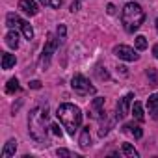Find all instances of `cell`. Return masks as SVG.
<instances>
[{
    "instance_id": "d6986e66",
    "label": "cell",
    "mask_w": 158,
    "mask_h": 158,
    "mask_svg": "<svg viewBox=\"0 0 158 158\" xmlns=\"http://www.w3.org/2000/svg\"><path fill=\"white\" fill-rule=\"evenodd\" d=\"M21 30H23V34H24V37H26L28 41H30V39H34V28L30 26V23H28V21H23Z\"/></svg>"
},
{
    "instance_id": "8fae6325",
    "label": "cell",
    "mask_w": 158,
    "mask_h": 158,
    "mask_svg": "<svg viewBox=\"0 0 158 158\" xmlns=\"http://www.w3.org/2000/svg\"><path fill=\"white\" fill-rule=\"evenodd\" d=\"M6 45L10 48H19V34L11 28L8 34H6Z\"/></svg>"
},
{
    "instance_id": "484cf974",
    "label": "cell",
    "mask_w": 158,
    "mask_h": 158,
    "mask_svg": "<svg viewBox=\"0 0 158 158\" xmlns=\"http://www.w3.org/2000/svg\"><path fill=\"white\" fill-rule=\"evenodd\" d=\"M61 2H63V0H48V6L54 8V10H58V8L61 6Z\"/></svg>"
},
{
    "instance_id": "3957f363",
    "label": "cell",
    "mask_w": 158,
    "mask_h": 158,
    "mask_svg": "<svg viewBox=\"0 0 158 158\" xmlns=\"http://www.w3.org/2000/svg\"><path fill=\"white\" fill-rule=\"evenodd\" d=\"M143 19H145V13H143L141 6L136 4V2H128L121 11V23H123V26L128 34H134L141 26Z\"/></svg>"
},
{
    "instance_id": "f546056e",
    "label": "cell",
    "mask_w": 158,
    "mask_h": 158,
    "mask_svg": "<svg viewBox=\"0 0 158 158\" xmlns=\"http://www.w3.org/2000/svg\"><path fill=\"white\" fill-rule=\"evenodd\" d=\"M106 10H108V13H110V15H114V13H115V6H114V4H108V8H106Z\"/></svg>"
},
{
    "instance_id": "83f0119b",
    "label": "cell",
    "mask_w": 158,
    "mask_h": 158,
    "mask_svg": "<svg viewBox=\"0 0 158 158\" xmlns=\"http://www.w3.org/2000/svg\"><path fill=\"white\" fill-rule=\"evenodd\" d=\"M30 88H32V89H41V82H39V80H32V82H30Z\"/></svg>"
},
{
    "instance_id": "1f68e13d",
    "label": "cell",
    "mask_w": 158,
    "mask_h": 158,
    "mask_svg": "<svg viewBox=\"0 0 158 158\" xmlns=\"http://www.w3.org/2000/svg\"><path fill=\"white\" fill-rule=\"evenodd\" d=\"M156 32H158V19H156Z\"/></svg>"
},
{
    "instance_id": "2e32d148",
    "label": "cell",
    "mask_w": 158,
    "mask_h": 158,
    "mask_svg": "<svg viewBox=\"0 0 158 158\" xmlns=\"http://www.w3.org/2000/svg\"><path fill=\"white\" fill-rule=\"evenodd\" d=\"M17 91H21L19 80H17V78H10V80H8V86H6V93L13 95V93H17Z\"/></svg>"
},
{
    "instance_id": "cb8c5ba5",
    "label": "cell",
    "mask_w": 158,
    "mask_h": 158,
    "mask_svg": "<svg viewBox=\"0 0 158 158\" xmlns=\"http://www.w3.org/2000/svg\"><path fill=\"white\" fill-rule=\"evenodd\" d=\"M50 132H52L54 136L61 138V128H60V125H50Z\"/></svg>"
},
{
    "instance_id": "603a6c76",
    "label": "cell",
    "mask_w": 158,
    "mask_h": 158,
    "mask_svg": "<svg viewBox=\"0 0 158 158\" xmlns=\"http://www.w3.org/2000/svg\"><path fill=\"white\" fill-rule=\"evenodd\" d=\"M97 76L101 78V80H110V74H108V71H106V69L102 71V67H97Z\"/></svg>"
},
{
    "instance_id": "f1b7e54d",
    "label": "cell",
    "mask_w": 158,
    "mask_h": 158,
    "mask_svg": "<svg viewBox=\"0 0 158 158\" xmlns=\"http://www.w3.org/2000/svg\"><path fill=\"white\" fill-rule=\"evenodd\" d=\"M80 6H82V4H80V2H73V4H71V8H69V10H71V11H73V13H74V11H78V10H80Z\"/></svg>"
},
{
    "instance_id": "4fadbf2b",
    "label": "cell",
    "mask_w": 158,
    "mask_h": 158,
    "mask_svg": "<svg viewBox=\"0 0 158 158\" xmlns=\"http://www.w3.org/2000/svg\"><path fill=\"white\" fill-rule=\"evenodd\" d=\"M15 63H17V58H15V54H10V52H4L2 54V69H11V67H15Z\"/></svg>"
},
{
    "instance_id": "52a82bcc",
    "label": "cell",
    "mask_w": 158,
    "mask_h": 158,
    "mask_svg": "<svg viewBox=\"0 0 158 158\" xmlns=\"http://www.w3.org/2000/svg\"><path fill=\"white\" fill-rule=\"evenodd\" d=\"M132 99H134V93H127L123 99L117 101V106H115V117L117 119H123L128 114V108L132 104Z\"/></svg>"
},
{
    "instance_id": "d4e9b609",
    "label": "cell",
    "mask_w": 158,
    "mask_h": 158,
    "mask_svg": "<svg viewBox=\"0 0 158 158\" xmlns=\"http://www.w3.org/2000/svg\"><path fill=\"white\" fill-rule=\"evenodd\" d=\"M65 34H67L65 26H63V24H60V26H58V37H60V39H65Z\"/></svg>"
},
{
    "instance_id": "277c9868",
    "label": "cell",
    "mask_w": 158,
    "mask_h": 158,
    "mask_svg": "<svg viewBox=\"0 0 158 158\" xmlns=\"http://www.w3.org/2000/svg\"><path fill=\"white\" fill-rule=\"evenodd\" d=\"M71 88L78 93V95H89V93H95V88L89 84V80L82 74H74L71 78Z\"/></svg>"
},
{
    "instance_id": "8992f818",
    "label": "cell",
    "mask_w": 158,
    "mask_h": 158,
    "mask_svg": "<svg viewBox=\"0 0 158 158\" xmlns=\"http://www.w3.org/2000/svg\"><path fill=\"white\" fill-rule=\"evenodd\" d=\"M114 54L119 60H125V61H136L139 58V54H136V50L127 47V45H115L114 47Z\"/></svg>"
},
{
    "instance_id": "9a60e30c",
    "label": "cell",
    "mask_w": 158,
    "mask_h": 158,
    "mask_svg": "<svg viewBox=\"0 0 158 158\" xmlns=\"http://www.w3.org/2000/svg\"><path fill=\"white\" fill-rule=\"evenodd\" d=\"M80 147L82 149H88L91 145V136H89V128H82V134H80Z\"/></svg>"
},
{
    "instance_id": "6da1fadb",
    "label": "cell",
    "mask_w": 158,
    "mask_h": 158,
    "mask_svg": "<svg viewBox=\"0 0 158 158\" xmlns=\"http://www.w3.org/2000/svg\"><path fill=\"white\" fill-rule=\"evenodd\" d=\"M56 117L60 119L61 127H63L71 136H74L76 130L80 128V125H82V112H80V108L74 106V104H71V102L60 104L58 110H56Z\"/></svg>"
},
{
    "instance_id": "7c38bea8",
    "label": "cell",
    "mask_w": 158,
    "mask_h": 158,
    "mask_svg": "<svg viewBox=\"0 0 158 158\" xmlns=\"http://www.w3.org/2000/svg\"><path fill=\"white\" fill-rule=\"evenodd\" d=\"M21 24H23V19L17 13H8V17H6V26L8 28H21Z\"/></svg>"
},
{
    "instance_id": "5bb4252c",
    "label": "cell",
    "mask_w": 158,
    "mask_h": 158,
    "mask_svg": "<svg viewBox=\"0 0 158 158\" xmlns=\"http://www.w3.org/2000/svg\"><path fill=\"white\" fill-rule=\"evenodd\" d=\"M15 151H17V141H15V139H10V141L6 143V147L2 149V158H8V156L15 154Z\"/></svg>"
},
{
    "instance_id": "ffe728a7",
    "label": "cell",
    "mask_w": 158,
    "mask_h": 158,
    "mask_svg": "<svg viewBox=\"0 0 158 158\" xmlns=\"http://www.w3.org/2000/svg\"><path fill=\"white\" fill-rule=\"evenodd\" d=\"M125 128H128L132 134H134V138L136 139H139L141 136H143V130H141V127L139 125H134V123H128V125H125Z\"/></svg>"
},
{
    "instance_id": "9c48e42d",
    "label": "cell",
    "mask_w": 158,
    "mask_h": 158,
    "mask_svg": "<svg viewBox=\"0 0 158 158\" xmlns=\"http://www.w3.org/2000/svg\"><path fill=\"white\" fill-rule=\"evenodd\" d=\"M19 10H23L26 15H37V11H39V8H37V4H35V0H21L19 2Z\"/></svg>"
},
{
    "instance_id": "30bf717a",
    "label": "cell",
    "mask_w": 158,
    "mask_h": 158,
    "mask_svg": "<svg viewBox=\"0 0 158 158\" xmlns=\"http://www.w3.org/2000/svg\"><path fill=\"white\" fill-rule=\"evenodd\" d=\"M147 108H149V115L152 119H158V93H152L147 99Z\"/></svg>"
},
{
    "instance_id": "e0dca14e",
    "label": "cell",
    "mask_w": 158,
    "mask_h": 158,
    "mask_svg": "<svg viewBox=\"0 0 158 158\" xmlns=\"http://www.w3.org/2000/svg\"><path fill=\"white\" fill-rule=\"evenodd\" d=\"M132 115L141 123V121H145V114H143V106L139 104V102H134V106H132Z\"/></svg>"
},
{
    "instance_id": "4dcf8cb0",
    "label": "cell",
    "mask_w": 158,
    "mask_h": 158,
    "mask_svg": "<svg viewBox=\"0 0 158 158\" xmlns=\"http://www.w3.org/2000/svg\"><path fill=\"white\" fill-rule=\"evenodd\" d=\"M152 56H154V58H158V45H154V47H152Z\"/></svg>"
},
{
    "instance_id": "d6a6232c",
    "label": "cell",
    "mask_w": 158,
    "mask_h": 158,
    "mask_svg": "<svg viewBox=\"0 0 158 158\" xmlns=\"http://www.w3.org/2000/svg\"><path fill=\"white\" fill-rule=\"evenodd\" d=\"M39 2H43V4H45V2H47V0H39Z\"/></svg>"
},
{
    "instance_id": "7402d4cb",
    "label": "cell",
    "mask_w": 158,
    "mask_h": 158,
    "mask_svg": "<svg viewBox=\"0 0 158 158\" xmlns=\"http://www.w3.org/2000/svg\"><path fill=\"white\" fill-rule=\"evenodd\" d=\"M147 76H149V80H151V86H156L158 84V78H156V69H147Z\"/></svg>"
},
{
    "instance_id": "ac0fdd59",
    "label": "cell",
    "mask_w": 158,
    "mask_h": 158,
    "mask_svg": "<svg viewBox=\"0 0 158 158\" xmlns=\"http://www.w3.org/2000/svg\"><path fill=\"white\" fill-rule=\"evenodd\" d=\"M121 151H123V154H125V156H128V158H138V156H139V154H138V151H136L130 143H123Z\"/></svg>"
},
{
    "instance_id": "7a4b0ae2",
    "label": "cell",
    "mask_w": 158,
    "mask_h": 158,
    "mask_svg": "<svg viewBox=\"0 0 158 158\" xmlns=\"http://www.w3.org/2000/svg\"><path fill=\"white\" fill-rule=\"evenodd\" d=\"M48 119V114H47V108L41 110V108H34L28 115V127H30V134L35 141L47 145V130H45V121Z\"/></svg>"
},
{
    "instance_id": "ba28073f",
    "label": "cell",
    "mask_w": 158,
    "mask_h": 158,
    "mask_svg": "<svg viewBox=\"0 0 158 158\" xmlns=\"http://www.w3.org/2000/svg\"><path fill=\"white\" fill-rule=\"evenodd\" d=\"M102 106H104V99H102V97L93 99V102H91V106H89V115H91L93 119H102V117H104Z\"/></svg>"
},
{
    "instance_id": "44dd1931",
    "label": "cell",
    "mask_w": 158,
    "mask_h": 158,
    "mask_svg": "<svg viewBox=\"0 0 158 158\" xmlns=\"http://www.w3.org/2000/svg\"><path fill=\"white\" fill-rule=\"evenodd\" d=\"M136 48L138 50H145L147 48V39L143 35H136Z\"/></svg>"
},
{
    "instance_id": "4316f807",
    "label": "cell",
    "mask_w": 158,
    "mask_h": 158,
    "mask_svg": "<svg viewBox=\"0 0 158 158\" xmlns=\"http://www.w3.org/2000/svg\"><path fill=\"white\" fill-rule=\"evenodd\" d=\"M56 154H58V156H73V154H71V151H67V149H58V151H56Z\"/></svg>"
},
{
    "instance_id": "5b68a950",
    "label": "cell",
    "mask_w": 158,
    "mask_h": 158,
    "mask_svg": "<svg viewBox=\"0 0 158 158\" xmlns=\"http://www.w3.org/2000/svg\"><path fill=\"white\" fill-rule=\"evenodd\" d=\"M58 45H60V41H58L52 34H48V39H47L45 48H43V56H41V65H43V67H47V65H48V61H50L52 54H54V52H56V48H58Z\"/></svg>"
}]
</instances>
